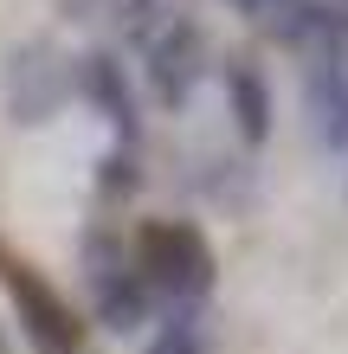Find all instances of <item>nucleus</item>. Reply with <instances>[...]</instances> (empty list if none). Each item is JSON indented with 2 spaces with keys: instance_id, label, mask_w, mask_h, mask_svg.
I'll use <instances>...</instances> for the list:
<instances>
[{
  "instance_id": "nucleus-4",
  "label": "nucleus",
  "mask_w": 348,
  "mask_h": 354,
  "mask_svg": "<svg viewBox=\"0 0 348 354\" xmlns=\"http://www.w3.org/2000/svg\"><path fill=\"white\" fill-rule=\"evenodd\" d=\"M0 290L13 297V316H19V328H26V342L39 354H77L84 328H77L71 303L58 297L52 283H39L33 270L19 264V258H7V252H0Z\"/></svg>"
},
{
  "instance_id": "nucleus-7",
  "label": "nucleus",
  "mask_w": 348,
  "mask_h": 354,
  "mask_svg": "<svg viewBox=\"0 0 348 354\" xmlns=\"http://www.w3.org/2000/svg\"><path fill=\"white\" fill-rule=\"evenodd\" d=\"M149 354H200V335H194V316H187V309H168V316L155 322Z\"/></svg>"
},
{
  "instance_id": "nucleus-2",
  "label": "nucleus",
  "mask_w": 348,
  "mask_h": 354,
  "mask_svg": "<svg viewBox=\"0 0 348 354\" xmlns=\"http://www.w3.org/2000/svg\"><path fill=\"white\" fill-rule=\"evenodd\" d=\"M0 103H7V116L19 129H39V122L65 116L77 103V65L65 52H52L46 39H33L0 65Z\"/></svg>"
},
{
  "instance_id": "nucleus-5",
  "label": "nucleus",
  "mask_w": 348,
  "mask_h": 354,
  "mask_svg": "<svg viewBox=\"0 0 348 354\" xmlns=\"http://www.w3.org/2000/svg\"><path fill=\"white\" fill-rule=\"evenodd\" d=\"M77 103H97V110L116 122V142L136 149V91H129V71H122L116 58H104V52L77 58Z\"/></svg>"
},
{
  "instance_id": "nucleus-1",
  "label": "nucleus",
  "mask_w": 348,
  "mask_h": 354,
  "mask_svg": "<svg viewBox=\"0 0 348 354\" xmlns=\"http://www.w3.org/2000/svg\"><path fill=\"white\" fill-rule=\"evenodd\" d=\"M129 258L142 270V283H149V297L161 303V316H168V309H187L194 297L213 290V258H207V245H200V232L181 225V219L142 225L136 245H129Z\"/></svg>"
},
{
  "instance_id": "nucleus-6",
  "label": "nucleus",
  "mask_w": 348,
  "mask_h": 354,
  "mask_svg": "<svg viewBox=\"0 0 348 354\" xmlns=\"http://www.w3.org/2000/svg\"><path fill=\"white\" fill-rule=\"evenodd\" d=\"M187 46H194L187 26H168V32L149 39V77L161 84V97H168V103H181V91H187V65H181V58H187Z\"/></svg>"
},
{
  "instance_id": "nucleus-3",
  "label": "nucleus",
  "mask_w": 348,
  "mask_h": 354,
  "mask_svg": "<svg viewBox=\"0 0 348 354\" xmlns=\"http://www.w3.org/2000/svg\"><path fill=\"white\" fill-rule=\"evenodd\" d=\"M84 290H91V316L110 328V335H129V328H149L161 316V303L149 297L142 270L129 258L122 239H84Z\"/></svg>"
}]
</instances>
